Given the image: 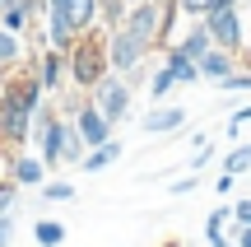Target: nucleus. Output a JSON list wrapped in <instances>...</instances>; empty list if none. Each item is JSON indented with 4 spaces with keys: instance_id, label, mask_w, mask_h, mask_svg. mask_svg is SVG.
Segmentation results:
<instances>
[{
    "instance_id": "nucleus-32",
    "label": "nucleus",
    "mask_w": 251,
    "mask_h": 247,
    "mask_svg": "<svg viewBox=\"0 0 251 247\" xmlns=\"http://www.w3.org/2000/svg\"><path fill=\"white\" fill-rule=\"evenodd\" d=\"M233 182H237L233 173H219V182H214V192H219V196H228V192H233Z\"/></svg>"
},
{
    "instance_id": "nucleus-15",
    "label": "nucleus",
    "mask_w": 251,
    "mask_h": 247,
    "mask_svg": "<svg viewBox=\"0 0 251 247\" xmlns=\"http://www.w3.org/2000/svg\"><path fill=\"white\" fill-rule=\"evenodd\" d=\"M228 224H233V205H219V210H209V220H205V238H209V247H233Z\"/></svg>"
},
{
    "instance_id": "nucleus-33",
    "label": "nucleus",
    "mask_w": 251,
    "mask_h": 247,
    "mask_svg": "<svg viewBox=\"0 0 251 247\" xmlns=\"http://www.w3.org/2000/svg\"><path fill=\"white\" fill-rule=\"evenodd\" d=\"M233 247H251V224H247V229H237V233H233Z\"/></svg>"
},
{
    "instance_id": "nucleus-24",
    "label": "nucleus",
    "mask_w": 251,
    "mask_h": 247,
    "mask_svg": "<svg viewBox=\"0 0 251 247\" xmlns=\"http://www.w3.org/2000/svg\"><path fill=\"white\" fill-rule=\"evenodd\" d=\"M219 89H228V93H247V89H251V70H233L228 80H219Z\"/></svg>"
},
{
    "instance_id": "nucleus-4",
    "label": "nucleus",
    "mask_w": 251,
    "mask_h": 247,
    "mask_svg": "<svg viewBox=\"0 0 251 247\" xmlns=\"http://www.w3.org/2000/svg\"><path fill=\"white\" fill-rule=\"evenodd\" d=\"M33 140H37V159H42L47 168H61L65 164V117L56 108H37Z\"/></svg>"
},
{
    "instance_id": "nucleus-14",
    "label": "nucleus",
    "mask_w": 251,
    "mask_h": 247,
    "mask_svg": "<svg viewBox=\"0 0 251 247\" xmlns=\"http://www.w3.org/2000/svg\"><path fill=\"white\" fill-rule=\"evenodd\" d=\"M121 149H126L121 140H102V145H93L89 154L79 159V168H84V173H102V168H112L121 159Z\"/></svg>"
},
{
    "instance_id": "nucleus-17",
    "label": "nucleus",
    "mask_w": 251,
    "mask_h": 247,
    "mask_svg": "<svg viewBox=\"0 0 251 247\" xmlns=\"http://www.w3.org/2000/svg\"><path fill=\"white\" fill-rule=\"evenodd\" d=\"M177 47H181V52L191 56V61H200V56H205L209 47H214V37H209V28H205V24H200V19H196V28H191V33L181 37Z\"/></svg>"
},
{
    "instance_id": "nucleus-7",
    "label": "nucleus",
    "mask_w": 251,
    "mask_h": 247,
    "mask_svg": "<svg viewBox=\"0 0 251 247\" xmlns=\"http://www.w3.org/2000/svg\"><path fill=\"white\" fill-rule=\"evenodd\" d=\"M149 56L153 52H144L126 28H107V61H112V70H117V75H130L135 65H144Z\"/></svg>"
},
{
    "instance_id": "nucleus-35",
    "label": "nucleus",
    "mask_w": 251,
    "mask_h": 247,
    "mask_svg": "<svg viewBox=\"0 0 251 247\" xmlns=\"http://www.w3.org/2000/svg\"><path fill=\"white\" fill-rule=\"evenodd\" d=\"M126 5H135V0H126Z\"/></svg>"
},
{
    "instance_id": "nucleus-5",
    "label": "nucleus",
    "mask_w": 251,
    "mask_h": 247,
    "mask_svg": "<svg viewBox=\"0 0 251 247\" xmlns=\"http://www.w3.org/2000/svg\"><path fill=\"white\" fill-rule=\"evenodd\" d=\"M89 98H93V108L102 112V117L117 126V121H126V112H130V98H135V89L126 84V75H117V70H107L98 84L89 89Z\"/></svg>"
},
{
    "instance_id": "nucleus-6",
    "label": "nucleus",
    "mask_w": 251,
    "mask_h": 247,
    "mask_svg": "<svg viewBox=\"0 0 251 247\" xmlns=\"http://www.w3.org/2000/svg\"><path fill=\"white\" fill-rule=\"evenodd\" d=\"M200 24L209 28V37H214V47H228V52H242V42H247V28H242V14H237V5L233 9H209Z\"/></svg>"
},
{
    "instance_id": "nucleus-29",
    "label": "nucleus",
    "mask_w": 251,
    "mask_h": 247,
    "mask_svg": "<svg viewBox=\"0 0 251 247\" xmlns=\"http://www.w3.org/2000/svg\"><path fill=\"white\" fill-rule=\"evenodd\" d=\"M233 224H237V229H247V224H251V196H242V201L233 205Z\"/></svg>"
},
{
    "instance_id": "nucleus-30",
    "label": "nucleus",
    "mask_w": 251,
    "mask_h": 247,
    "mask_svg": "<svg viewBox=\"0 0 251 247\" xmlns=\"http://www.w3.org/2000/svg\"><path fill=\"white\" fill-rule=\"evenodd\" d=\"M9 243H14V220L0 215V247H9Z\"/></svg>"
},
{
    "instance_id": "nucleus-31",
    "label": "nucleus",
    "mask_w": 251,
    "mask_h": 247,
    "mask_svg": "<svg viewBox=\"0 0 251 247\" xmlns=\"http://www.w3.org/2000/svg\"><path fill=\"white\" fill-rule=\"evenodd\" d=\"M200 187V177H181V182H172V196H186V192H196Z\"/></svg>"
},
{
    "instance_id": "nucleus-3",
    "label": "nucleus",
    "mask_w": 251,
    "mask_h": 247,
    "mask_svg": "<svg viewBox=\"0 0 251 247\" xmlns=\"http://www.w3.org/2000/svg\"><path fill=\"white\" fill-rule=\"evenodd\" d=\"M117 28H126L144 52H163V47H168V28H163V5L158 0H135V5H126V19Z\"/></svg>"
},
{
    "instance_id": "nucleus-26",
    "label": "nucleus",
    "mask_w": 251,
    "mask_h": 247,
    "mask_svg": "<svg viewBox=\"0 0 251 247\" xmlns=\"http://www.w3.org/2000/svg\"><path fill=\"white\" fill-rule=\"evenodd\" d=\"M42 196H47V201H70L75 187L70 182H42Z\"/></svg>"
},
{
    "instance_id": "nucleus-22",
    "label": "nucleus",
    "mask_w": 251,
    "mask_h": 247,
    "mask_svg": "<svg viewBox=\"0 0 251 247\" xmlns=\"http://www.w3.org/2000/svg\"><path fill=\"white\" fill-rule=\"evenodd\" d=\"M126 19V0H98V24L102 28H117Z\"/></svg>"
},
{
    "instance_id": "nucleus-2",
    "label": "nucleus",
    "mask_w": 251,
    "mask_h": 247,
    "mask_svg": "<svg viewBox=\"0 0 251 247\" xmlns=\"http://www.w3.org/2000/svg\"><path fill=\"white\" fill-rule=\"evenodd\" d=\"M65 61H70V84L79 93H89L93 84L112 70V61H107V33H98V28L79 33V37H75V47L65 52Z\"/></svg>"
},
{
    "instance_id": "nucleus-18",
    "label": "nucleus",
    "mask_w": 251,
    "mask_h": 247,
    "mask_svg": "<svg viewBox=\"0 0 251 247\" xmlns=\"http://www.w3.org/2000/svg\"><path fill=\"white\" fill-rule=\"evenodd\" d=\"M70 24H75V33L98 28V0H70Z\"/></svg>"
},
{
    "instance_id": "nucleus-16",
    "label": "nucleus",
    "mask_w": 251,
    "mask_h": 247,
    "mask_svg": "<svg viewBox=\"0 0 251 247\" xmlns=\"http://www.w3.org/2000/svg\"><path fill=\"white\" fill-rule=\"evenodd\" d=\"M14 65H24V33L0 28V70H14Z\"/></svg>"
},
{
    "instance_id": "nucleus-34",
    "label": "nucleus",
    "mask_w": 251,
    "mask_h": 247,
    "mask_svg": "<svg viewBox=\"0 0 251 247\" xmlns=\"http://www.w3.org/2000/svg\"><path fill=\"white\" fill-rule=\"evenodd\" d=\"M5 9H9V0H0V14H5Z\"/></svg>"
},
{
    "instance_id": "nucleus-11",
    "label": "nucleus",
    "mask_w": 251,
    "mask_h": 247,
    "mask_svg": "<svg viewBox=\"0 0 251 247\" xmlns=\"http://www.w3.org/2000/svg\"><path fill=\"white\" fill-rule=\"evenodd\" d=\"M196 65H200V80L219 84V80H228V75L237 70V52H228V47H209Z\"/></svg>"
},
{
    "instance_id": "nucleus-19",
    "label": "nucleus",
    "mask_w": 251,
    "mask_h": 247,
    "mask_svg": "<svg viewBox=\"0 0 251 247\" xmlns=\"http://www.w3.org/2000/svg\"><path fill=\"white\" fill-rule=\"evenodd\" d=\"M33 238H37V247H61V243H65V224L37 220V224H33Z\"/></svg>"
},
{
    "instance_id": "nucleus-21",
    "label": "nucleus",
    "mask_w": 251,
    "mask_h": 247,
    "mask_svg": "<svg viewBox=\"0 0 251 247\" xmlns=\"http://www.w3.org/2000/svg\"><path fill=\"white\" fill-rule=\"evenodd\" d=\"M172 89H177V75H172V70H168V65H158V70H153V75H149V93H153V98H158V103H163V98H168V93H172Z\"/></svg>"
},
{
    "instance_id": "nucleus-12",
    "label": "nucleus",
    "mask_w": 251,
    "mask_h": 247,
    "mask_svg": "<svg viewBox=\"0 0 251 247\" xmlns=\"http://www.w3.org/2000/svg\"><path fill=\"white\" fill-rule=\"evenodd\" d=\"M163 65H168V70L177 75V84H196V80H200V65L191 61V56L181 52L177 42H168V47H163Z\"/></svg>"
},
{
    "instance_id": "nucleus-28",
    "label": "nucleus",
    "mask_w": 251,
    "mask_h": 247,
    "mask_svg": "<svg viewBox=\"0 0 251 247\" xmlns=\"http://www.w3.org/2000/svg\"><path fill=\"white\" fill-rule=\"evenodd\" d=\"M242 126H251V103H247V108H237L233 117H228V136L237 140V131H242Z\"/></svg>"
},
{
    "instance_id": "nucleus-1",
    "label": "nucleus",
    "mask_w": 251,
    "mask_h": 247,
    "mask_svg": "<svg viewBox=\"0 0 251 247\" xmlns=\"http://www.w3.org/2000/svg\"><path fill=\"white\" fill-rule=\"evenodd\" d=\"M37 108H47L42 80H37L33 70H24V65H14V75H9L5 89H0V145L24 149L28 140H33Z\"/></svg>"
},
{
    "instance_id": "nucleus-9",
    "label": "nucleus",
    "mask_w": 251,
    "mask_h": 247,
    "mask_svg": "<svg viewBox=\"0 0 251 247\" xmlns=\"http://www.w3.org/2000/svg\"><path fill=\"white\" fill-rule=\"evenodd\" d=\"M33 75L42 80L47 93H56L65 80H70V61H65V52H61V47H42V56L33 61Z\"/></svg>"
},
{
    "instance_id": "nucleus-10",
    "label": "nucleus",
    "mask_w": 251,
    "mask_h": 247,
    "mask_svg": "<svg viewBox=\"0 0 251 247\" xmlns=\"http://www.w3.org/2000/svg\"><path fill=\"white\" fill-rule=\"evenodd\" d=\"M186 126V108H153V112H144L140 117V131L144 136H172V131H181Z\"/></svg>"
},
{
    "instance_id": "nucleus-25",
    "label": "nucleus",
    "mask_w": 251,
    "mask_h": 247,
    "mask_svg": "<svg viewBox=\"0 0 251 247\" xmlns=\"http://www.w3.org/2000/svg\"><path fill=\"white\" fill-rule=\"evenodd\" d=\"M19 205V182L9 177V182H0V215H9Z\"/></svg>"
},
{
    "instance_id": "nucleus-8",
    "label": "nucleus",
    "mask_w": 251,
    "mask_h": 247,
    "mask_svg": "<svg viewBox=\"0 0 251 247\" xmlns=\"http://www.w3.org/2000/svg\"><path fill=\"white\" fill-rule=\"evenodd\" d=\"M75 126H79V136H84V145H89V149L102 145V140H112V121L93 108V98H79V103H75Z\"/></svg>"
},
{
    "instance_id": "nucleus-23",
    "label": "nucleus",
    "mask_w": 251,
    "mask_h": 247,
    "mask_svg": "<svg viewBox=\"0 0 251 247\" xmlns=\"http://www.w3.org/2000/svg\"><path fill=\"white\" fill-rule=\"evenodd\" d=\"M251 168V145H237V149H228V159H224V173H247Z\"/></svg>"
},
{
    "instance_id": "nucleus-27",
    "label": "nucleus",
    "mask_w": 251,
    "mask_h": 247,
    "mask_svg": "<svg viewBox=\"0 0 251 247\" xmlns=\"http://www.w3.org/2000/svg\"><path fill=\"white\" fill-rule=\"evenodd\" d=\"M209 5H214V0H177V9H181V14H191V19H205Z\"/></svg>"
},
{
    "instance_id": "nucleus-13",
    "label": "nucleus",
    "mask_w": 251,
    "mask_h": 247,
    "mask_svg": "<svg viewBox=\"0 0 251 247\" xmlns=\"http://www.w3.org/2000/svg\"><path fill=\"white\" fill-rule=\"evenodd\" d=\"M9 177H14L19 187H42V182H47V164H42L37 154H14Z\"/></svg>"
},
{
    "instance_id": "nucleus-20",
    "label": "nucleus",
    "mask_w": 251,
    "mask_h": 247,
    "mask_svg": "<svg viewBox=\"0 0 251 247\" xmlns=\"http://www.w3.org/2000/svg\"><path fill=\"white\" fill-rule=\"evenodd\" d=\"M33 9H24V5H9L5 14H0V28H9V33H28V28H33Z\"/></svg>"
}]
</instances>
